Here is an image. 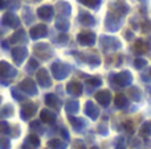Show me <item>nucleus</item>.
Instances as JSON below:
<instances>
[{
	"label": "nucleus",
	"mask_w": 151,
	"mask_h": 149,
	"mask_svg": "<svg viewBox=\"0 0 151 149\" xmlns=\"http://www.w3.org/2000/svg\"><path fill=\"white\" fill-rule=\"evenodd\" d=\"M145 65H146V61H145V60H137L135 61V66L138 69H141L142 66H145Z\"/></svg>",
	"instance_id": "473e14b6"
},
{
	"label": "nucleus",
	"mask_w": 151,
	"mask_h": 149,
	"mask_svg": "<svg viewBox=\"0 0 151 149\" xmlns=\"http://www.w3.org/2000/svg\"><path fill=\"white\" fill-rule=\"evenodd\" d=\"M40 119L45 124H53L56 121V115L48 110H42L41 114H40Z\"/></svg>",
	"instance_id": "9d476101"
},
{
	"label": "nucleus",
	"mask_w": 151,
	"mask_h": 149,
	"mask_svg": "<svg viewBox=\"0 0 151 149\" xmlns=\"http://www.w3.org/2000/svg\"><path fill=\"white\" fill-rule=\"evenodd\" d=\"M61 133H63V137H64V139H66V140L69 139V135H68V132H66L65 129H61Z\"/></svg>",
	"instance_id": "c9c22d12"
},
{
	"label": "nucleus",
	"mask_w": 151,
	"mask_h": 149,
	"mask_svg": "<svg viewBox=\"0 0 151 149\" xmlns=\"http://www.w3.org/2000/svg\"><path fill=\"white\" fill-rule=\"evenodd\" d=\"M115 149H126V148L123 147V144H118L117 147H115Z\"/></svg>",
	"instance_id": "4c0bfd02"
},
{
	"label": "nucleus",
	"mask_w": 151,
	"mask_h": 149,
	"mask_svg": "<svg viewBox=\"0 0 151 149\" xmlns=\"http://www.w3.org/2000/svg\"><path fill=\"white\" fill-rule=\"evenodd\" d=\"M125 128H126V131H127L129 133H134V126H133V123H131V121H126V123H125Z\"/></svg>",
	"instance_id": "2f4dec72"
},
{
	"label": "nucleus",
	"mask_w": 151,
	"mask_h": 149,
	"mask_svg": "<svg viewBox=\"0 0 151 149\" xmlns=\"http://www.w3.org/2000/svg\"><path fill=\"white\" fill-rule=\"evenodd\" d=\"M1 100H3V98H1V95H0V103H1Z\"/></svg>",
	"instance_id": "ea45409f"
},
{
	"label": "nucleus",
	"mask_w": 151,
	"mask_h": 149,
	"mask_svg": "<svg viewBox=\"0 0 151 149\" xmlns=\"http://www.w3.org/2000/svg\"><path fill=\"white\" fill-rule=\"evenodd\" d=\"M141 132H142V135H145V136H150L151 135V126L149 123H145L141 128Z\"/></svg>",
	"instance_id": "cd10ccee"
},
{
	"label": "nucleus",
	"mask_w": 151,
	"mask_h": 149,
	"mask_svg": "<svg viewBox=\"0 0 151 149\" xmlns=\"http://www.w3.org/2000/svg\"><path fill=\"white\" fill-rule=\"evenodd\" d=\"M11 127L7 121H0V135H9Z\"/></svg>",
	"instance_id": "b1692460"
},
{
	"label": "nucleus",
	"mask_w": 151,
	"mask_h": 149,
	"mask_svg": "<svg viewBox=\"0 0 151 149\" xmlns=\"http://www.w3.org/2000/svg\"><path fill=\"white\" fill-rule=\"evenodd\" d=\"M12 115H13V107L11 104H5L4 107L0 110V118H3V119L11 118Z\"/></svg>",
	"instance_id": "6ab92c4d"
},
{
	"label": "nucleus",
	"mask_w": 151,
	"mask_h": 149,
	"mask_svg": "<svg viewBox=\"0 0 151 149\" xmlns=\"http://www.w3.org/2000/svg\"><path fill=\"white\" fill-rule=\"evenodd\" d=\"M25 141L29 143V144H31L32 147H35V148H39V145H40V139H39V136H37V135H35V133L29 135L28 139H27Z\"/></svg>",
	"instance_id": "5701e85b"
},
{
	"label": "nucleus",
	"mask_w": 151,
	"mask_h": 149,
	"mask_svg": "<svg viewBox=\"0 0 151 149\" xmlns=\"http://www.w3.org/2000/svg\"><path fill=\"white\" fill-rule=\"evenodd\" d=\"M4 7H5V1L4 0H0V9H3Z\"/></svg>",
	"instance_id": "e433bc0d"
},
{
	"label": "nucleus",
	"mask_w": 151,
	"mask_h": 149,
	"mask_svg": "<svg viewBox=\"0 0 151 149\" xmlns=\"http://www.w3.org/2000/svg\"><path fill=\"white\" fill-rule=\"evenodd\" d=\"M36 110H37V107L35 103H32V102L24 103V106L20 110V118L23 119V120H28V119H31L32 116L36 114Z\"/></svg>",
	"instance_id": "f03ea898"
},
{
	"label": "nucleus",
	"mask_w": 151,
	"mask_h": 149,
	"mask_svg": "<svg viewBox=\"0 0 151 149\" xmlns=\"http://www.w3.org/2000/svg\"><path fill=\"white\" fill-rule=\"evenodd\" d=\"M94 34L93 33H82L78 36V41L82 45H93L94 44Z\"/></svg>",
	"instance_id": "dca6fc26"
},
{
	"label": "nucleus",
	"mask_w": 151,
	"mask_h": 149,
	"mask_svg": "<svg viewBox=\"0 0 151 149\" xmlns=\"http://www.w3.org/2000/svg\"><path fill=\"white\" fill-rule=\"evenodd\" d=\"M27 38H25V32L23 29L17 31L15 34H12V37L9 38V42L11 44H19V42H25Z\"/></svg>",
	"instance_id": "4468645a"
},
{
	"label": "nucleus",
	"mask_w": 151,
	"mask_h": 149,
	"mask_svg": "<svg viewBox=\"0 0 151 149\" xmlns=\"http://www.w3.org/2000/svg\"><path fill=\"white\" fill-rule=\"evenodd\" d=\"M23 149H36V148H35V147H32V145L31 144H29V143H24V145H23Z\"/></svg>",
	"instance_id": "f704fd0d"
},
{
	"label": "nucleus",
	"mask_w": 151,
	"mask_h": 149,
	"mask_svg": "<svg viewBox=\"0 0 151 149\" xmlns=\"http://www.w3.org/2000/svg\"><path fill=\"white\" fill-rule=\"evenodd\" d=\"M68 91H69V94H72V95H81L82 87H81V84L77 83V82H72V83L68 84Z\"/></svg>",
	"instance_id": "a211bd4d"
},
{
	"label": "nucleus",
	"mask_w": 151,
	"mask_h": 149,
	"mask_svg": "<svg viewBox=\"0 0 151 149\" xmlns=\"http://www.w3.org/2000/svg\"><path fill=\"white\" fill-rule=\"evenodd\" d=\"M69 121L72 123V127L76 131H82L83 127H85V121L80 118H73V116H69Z\"/></svg>",
	"instance_id": "f3484780"
},
{
	"label": "nucleus",
	"mask_w": 151,
	"mask_h": 149,
	"mask_svg": "<svg viewBox=\"0 0 151 149\" xmlns=\"http://www.w3.org/2000/svg\"><path fill=\"white\" fill-rule=\"evenodd\" d=\"M97 100L99 102V104L106 107L110 103V92L109 91H99L97 94Z\"/></svg>",
	"instance_id": "2eb2a0df"
},
{
	"label": "nucleus",
	"mask_w": 151,
	"mask_h": 149,
	"mask_svg": "<svg viewBox=\"0 0 151 149\" xmlns=\"http://www.w3.org/2000/svg\"><path fill=\"white\" fill-rule=\"evenodd\" d=\"M45 102H47V104L49 106V107L55 108V110H60V107H61L60 99H58L56 95H53V94L47 95V96H45Z\"/></svg>",
	"instance_id": "9b49d317"
},
{
	"label": "nucleus",
	"mask_w": 151,
	"mask_h": 149,
	"mask_svg": "<svg viewBox=\"0 0 151 149\" xmlns=\"http://www.w3.org/2000/svg\"><path fill=\"white\" fill-rule=\"evenodd\" d=\"M98 131L101 132V133L104 135V136H105V135H107V128H106V127H105V126H99Z\"/></svg>",
	"instance_id": "72a5a7b5"
},
{
	"label": "nucleus",
	"mask_w": 151,
	"mask_h": 149,
	"mask_svg": "<svg viewBox=\"0 0 151 149\" xmlns=\"http://www.w3.org/2000/svg\"><path fill=\"white\" fill-rule=\"evenodd\" d=\"M47 36V26L45 25H37L31 29V37L32 38H41Z\"/></svg>",
	"instance_id": "6e6552de"
},
{
	"label": "nucleus",
	"mask_w": 151,
	"mask_h": 149,
	"mask_svg": "<svg viewBox=\"0 0 151 149\" xmlns=\"http://www.w3.org/2000/svg\"><path fill=\"white\" fill-rule=\"evenodd\" d=\"M115 106L118 108H125L127 106V99H126L125 95H122V94L117 95V98H115Z\"/></svg>",
	"instance_id": "412c9836"
},
{
	"label": "nucleus",
	"mask_w": 151,
	"mask_h": 149,
	"mask_svg": "<svg viewBox=\"0 0 151 149\" xmlns=\"http://www.w3.org/2000/svg\"><path fill=\"white\" fill-rule=\"evenodd\" d=\"M52 70H53V74H55L56 78L63 79L69 74V70H70V69H69L66 65H64V63H55V65L52 66Z\"/></svg>",
	"instance_id": "20e7f679"
},
{
	"label": "nucleus",
	"mask_w": 151,
	"mask_h": 149,
	"mask_svg": "<svg viewBox=\"0 0 151 149\" xmlns=\"http://www.w3.org/2000/svg\"><path fill=\"white\" fill-rule=\"evenodd\" d=\"M27 54H28V52H27L25 48L17 46V48H15V49H12V58L16 62V65H21L23 61L25 60Z\"/></svg>",
	"instance_id": "39448f33"
},
{
	"label": "nucleus",
	"mask_w": 151,
	"mask_h": 149,
	"mask_svg": "<svg viewBox=\"0 0 151 149\" xmlns=\"http://www.w3.org/2000/svg\"><path fill=\"white\" fill-rule=\"evenodd\" d=\"M81 23L82 24H85V25H93L94 24V20H93V17L91 16H88V15H85V18H81Z\"/></svg>",
	"instance_id": "c85d7f7f"
},
{
	"label": "nucleus",
	"mask_w": 151,
	"mask_h": 149,
	"mask_svg": "<svg viewBox=\"0 0 151 149\" xmlns=\"http://www.w3.org/2000/svg\"><path fill=\"white\" fill-rule=\"evenodd\" d=\"M48 145H49V148H52V149H66V145L64 144L63 141H60L58 139L50 140V141L48 143Z\"/></svg>",
	"instance_id": "aec40b11"
},
{
	"label": "nucleus",
	"mask_w": 151,
	"mask_h": 149,
	"mask_svg": "<svg viewBox=\"0 0 151 149\" xmlns=\"http://www.w3.org/2000/svg\"><path fill=\"white\" fill-rule=\"evenodd\" d=\"M37 66H39V63H37L35 60H31V61H29V63H28V66H27V70H28V71H33L35 69H37Z\"/></svg>",
	"instance_id": "c756f323"
},
{
	"label": "nucleus",
	"mask_w": 151,
	"mask_h": 149,
	"mask_svg": "<svg viewBox=\"0 0 151 149\" xmlns=\"http://www.w3.org/2000/svg\"><path fill=\"white\" fill-rule=\"evenodd\" d=\"M0 149H11V141L5 137H0Z\"/></svg>",
	"instance_id": "bb28decb"
},
{
	"label": "nucleus",
	"mask_w": 151,
	"mask_h": 149,
	"mask_svg": "<svg viewBox=\"0 0 151 149\" xmlns=\"http://www.w3.org/2000/svg\"><path fill=\"white\" fill-rule=\"evenodd\" d=\"M19 89L21 90L23 92H25L27 95H36L37 94V89H36V84L32 79L27 78L19 84Z\"/></svg>",
	"instance_id": "7ed1b4c3"
},
{
	"label": "nucleus",
	"mask_w": 151,
	"mask_h": 149,
	"mask_svg": "<svg viewBox=\"0 0 151 149\" xmlns=\"http://www.w3.org/2000/svg\"><path fill=\"white\" fill-rule=\"evenodd\" d=\"M11 94H12V96L15 98L16 100H19V102H21V100L25 99V96H24V95L21 94V92H19V90H17V89H15V87H13V89L11 90Z\"/></svg>",
	"instance_id": "a878e982"
},
{
	"label": "nucleus",
	"mask_w": 151,
	"mask_h": 149,
	"mask_svg": "<svg viewBox=\"0 0 151 149\" xmlns=\"http://www.w3.org/2000/svg\"><path fill=\"white\" fill-rule=\"evenodd\" d=\"M17 74V70L5 61H0V78H13Z\"/></svg>",
	"instance_id": "f257e3e1"
},
{
	"label": "nucleus",
	"mask_w": 151,
	"mask_h": 149,
	"mask_svg": "<svg viewBox=\"0 0 151 149\" xmlns=\"http://www.w3.org/2000/svg\"><path fill=\"white\" fill-rule=\"evenodd\" d=\"M90 149H99V148H97V147H93V148H90Z\"/></svg>",
	"instance_id": "58836bf2"
},
{
	"label": "nucleus",
	"mask_w": 151,
	"mask_h": 149,
	"mask_svg": "<svg viewBox=\"0 0 151 149\" xmlns=\"http://www.w3.org/2000/svg\"><path fill=\"white\" fill-rule=\"evenodd\" d=\"M37 82H39V84L41 87H49L50 84H52V82H50V78L49 75H48V71L47 70H40L39 73H37Z\"/></svg>",
	"instance_id": "0eeeda50"
},
{
	"label": "nucleus",
	"mask_w": 151,
	"mask_h": 149,
	"mask_svg": "<svg viewBox=\"0 0 151 149\" xmlns=\"http://www.w3.org/2000/svg\"><path fill=\"white\" fill-rule=\"evenodd\" d=\"M85 114L88 116H90L91 120H96L97 118H98V108L96 107V104H94L93 102H88L86 103V107H85Z\"/></svg>",
	"instance_id": "1a4fd4ad"
},
{
	"label": "nucleus",
	"mask_w": 151,
	"mask_h": 149,
	"mask_svg": "<svg viewBox=\"0 0 151 149\" xmlns=\"http://www.w3.org/2000/svg\"><path fill=\"white\" fill-rule=\"evenodd\" d=\"M115 81H117L118 84H121V86H127V84L131 82V75H130V73H127V71H123V73H121L119 75L115 77Z\"/></svg>",
	"instance_id": "ddd939ff"
},
{
	"label": "nucleus",
	"mask_w": 151,
	"mask_h": 149,
	"mask_svg": "<svg viewBox=\"0 0 151 149\" xmlns=\"http://www.w3.org/2000/svg\"><path fill=\"white\" fill-rule=\"evenodd\" d=\"M78 108H80V104H78L77 102H69L68 104H66V112L73 115V114H77Z\"/></svg>",
	"instance_id": "4be33fe9"
},
{
	"label": "nucleus",
	"mask_w": 151,
	"mask_h": 149,
	"mask_svg": "<svg viewBox=\"0 0 151 149\" xmlns=\"http://www.w3.org/2000/svg\"><path fill=\"white\" fill-rule=\"evenodd\" d=\"M72 149H86L85 144H83L82 141H80V140H76V141L73 143V148Z\"/></svg>",
	"instance_id": "7c9ffc66"
},
{
	"label": "nucleus",
	"mask_w": 151,
	"mask_h": 149,
	"mask_svg": "<svg viewBox=\"0 0 151 149\" xmlns=\"http://www.w3.org/2000/svg\"><path fill=\"white\" fill-rule=\"evenodd\" d=\"M37 15H39L41 18H44V20H49L53 15V9H52V7H49V5H44V7H41L39 11H37Z\"/></svg>",
	"instance_id": "f8f14e48"
},
{
	"label": "nucleus",
	"mask_w": 151,
	"mask_h": 149,
	"mask_svg": "<svg viewBox=\"0 0 151 149\" xmlns=\"http://www.w3.org/2000/svg\"><path fill=\"white\" fill-rule=\"evenodd\" d=\"M3 24H5V25L9 26V28H17V26L20 25V20H19V17L15 13L7 12L3 16Z\"/></svg>",
	"instance_id": "423d86ee"
},
{
	"label": "nucleus",
	"mask_w": 151,
	"mask_h": 149,
	"mask_svg": "<svg viewBox=\"0 0 151 149\" xmlns=\"http://www.w3.org/2000/svg\"><path fill=\"white\" fill-rule=\"evenodd\" d=\"M135 49H137V52H139V53L147 52V50H149V45H147L146 42H143V41H138L137 42V45H135Z\"/></svg>",
	"instance_id": "393cba45"
}]
</instances>
